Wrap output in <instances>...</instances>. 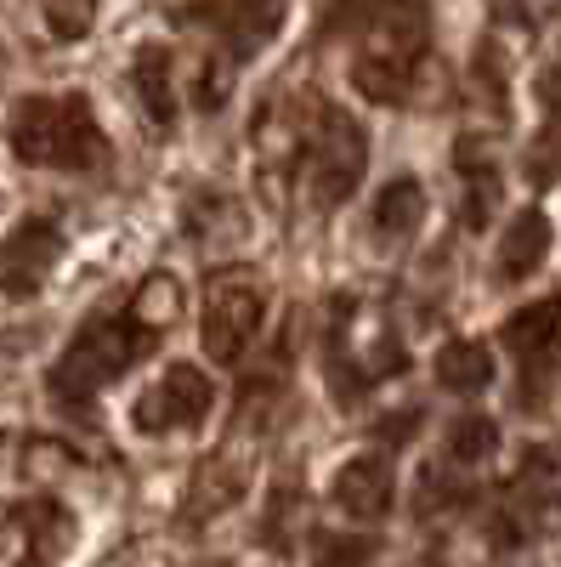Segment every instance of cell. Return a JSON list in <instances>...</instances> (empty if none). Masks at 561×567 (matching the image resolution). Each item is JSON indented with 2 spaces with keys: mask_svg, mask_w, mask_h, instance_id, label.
Segmentation results:
<instances>
[{
  "mask_svg": "<svg viewBox=\"0 0 561 567\" xmlns=\"http://www.w3.org/2000/svg\"><path fill=\"white\" fill-rule=\"evenodd\" d=\"M159 341H165V329L136 312V301L91 312L74 329V341L63 347V358L52 363V398L69 403V409H85L103 386H114L131 363L159 352Z\"/></svg>",
  "mask_w": 561,
  "mask_h": 567,
  "instance_id": "cell-1",
  "label": "cell"
},
{
  "mask_svg": "<svg viewBox=\"0 0 561 567\" xmlns=\"http://www.w3.org/2000/svg\"><path fill=\"white\" fill-rule=\"evenodd\" d=\"M7 142L12 154L34 171H103L108 165V136L91 114V103L80 91H58V97H23L7 120Z\"/></svg>",
  "mask_w": 561,
  "mask_h": 567,
  "instance_id": "cell-2",
  "label": "cell"
},
{
  "mask_svg": "<svg viewBox=\"0 0 561 567\" xmlns=\"http://www.w3.org/2000/svg\"><path fill=\"white\" fill-rule=\"evenodd\" d=\"M368 171V136L363 125L335 109V103H307V154H301V176H307V199L312 210H335L357 194V182Z\"/></svg>",
  "mask_w": 561,
  "mask_h": 567,
  "instance_id": "cell-3",
  "label": "cell"
},
{
  "mask_svg": "<svg viewBox=\"0 0 561 567\" xmlns=\"http://www.w3.org/2000/svg\"><path fill=\"white\" fill-rule=\"evenodd\" d=\"M176 23L205 34L227 63H250L284 29V0H194L176 12Z\"/></svg>",
  "mask_w": 561,
  "mask_h": 567,
  "instance_id": "cell-4",
  "label": "cell"
},
{
  "mask_svg": "<svg viewBox=\"0 0 561 567\" xmlns=\"http://www.w3.org/2000/svg\"><path fill=\"white\" fill-rule=\"evenodd\" d=\"M261 323H267V290L250 272H216L205 284V323H199V336H205V352L216 363H239L256 347Z\"/></svg>",
  "mask_w": 561,
  "mask_h": 567,
  "instance_id": "cell-5",
  "label": "cell"
},
{
  "mask_svg": "<svg viewBox=\"0 0 561 567\" xmlns=\"http://www.w3.org/2000/svg\"><path fill=\"white\" fill-rule=\"evenodd\" d=\"M318 34H374V45H432V12L426 0H318Z\"/></svg>",
  "mask_w": 561,
  "mask_h": 567,
  "instance_id": "cell-6",
  "label": "cell"
},
{
  "mask_svg": "<svg viewBox=\"0 0 561 567\" xmlns=\"http://www.w3.org/2000/svg\"><path fill=\"white\" fill-rule=\"evenodd\" d=\"M216 409V381L194 363H170L159 381L131 403V425L143 437H170V432H194L205 414Z\"/></svg>",
  "mask_w": 561,
  "mask_h": 567,
  "instance_id": "cell-7",
  "label": "cell"
},
{
  "mask_svg": "<svg viewBox=\"0 0 561 567\" xmlns=\"http://www.w3.org/2000/svg\"><path fill=\"white\" fill-rule=\"evenodd\" d=\"M74 539V516L58 499H18L0 516V567H52Z\"/></svg>",
  "mask_w": 561,
  "mask_h": 567,
  "instance_id": "cell-8",
  "label": "cell"
},
{
  "mask_svg": "<svg viewBox=\"0 0 561 567\" xmlns=\"http://www.w3.org/2000/svg\"><path fill=\"white\" fill-rule=\"evenodd\" d=\"M63 261V233L52 216H23L7 239H0V296L34 301L45 290L52 267Z\"/></svg>",
  "mask_w": 561,
  "mask_h": 567,
  "instance_id": "cell-9",
  "label": "cell"
},
{
  "mask_svg": "<svg viewBox=\"0 0 561 567\" xmlns=\"http://www.w3.org/2000/svg\"><path fill=\"white\" fill-rule=\"evenodd\" d=\"M330 505L357 523H381L397 505V465L386 454H352L330 483Z\"/></svg>",
  "mask_w": 561,
  "mask_h": 567,
  "instance_id": "cell-10",
  "label": "cell"
},
{
  "mask_svg": "<svg viewBox=\"0 0 561 567\" xmlns=\"http://www.w3.org/2000/svg\"><path fill=\"white\" fill-rule=\"evenodd\" d=\"M419 63H426V45H363V58L352 63V85H357V97L368 103H408L414 97V85H419Z\"/></svg>",
  "mask_w": 561,
  "mask_h": 567,
  "instance_id": "cell-11",
  "label": "cell"
},
{
  "mask_svg": "<svg viewBox=\"0 0 561 567\" xmlns=\"http://www.w3.org/2000/svg\"><path fill=\"white\" fill-rule=\"evenodd\" d=\"M550 245H555V227H550V216H544L539 205L517 210V216L505 221L499 245H494V284H528V278L544 267Z\"/></svg>",
  "mask_w": 561,
  "mask_h": 567,
  "instance_id": "cell-12",
  "label": "cell"
},
{
  "mask_svg": "<svg viewBox=\"0 0 561 567\" xmlns=\"http://www.w3.org/2000/svg\"><path fill=\"white\" fill-rule=\"evenodd\" d=\"M131 91H136V109L148 114V125L170 131L181 103H176V58L165 52L159 40L148 45H136V58H131Z\"/></svg>",
  "mask_w": 561,
  "mask_h": 567,
  "instance_id": "cell-13",
  "label": "cell"
},
{
  "mask_svg": "<svg viewBox=\"0 0 561 567\" xmlns=\"http://www.w3.org/2000/svg\"><path fill=\"white\" fill-rule=\"evenodd\" d=\"M419 221H426V182H419V176H392L386 187H374L368 227H374V239H381V245L414 239Z\"/></svg>",
  "mask_w": 561,
  "mask_h": 567,
  "instance_id": "cell-14",
  "label": "cell"
},
{
  "mask_svg": "<svg viewBox=\"0 0 561 567\" xmlns=\"http://www.w3.org/2000/svg\"><path fill=\"white\" fill-rule=\"evenodd\" d=\"M432 381L448 392V398H482L494 381H499V369H494V352L471 336H459V341H443L437 358H432Z\"/></svg>",
  "mask_w": 561,
  "mask_h": 567,
  "instance_id": "cell-15",
  "label": "cell"
},
{
  "mask_svg": "<svg viewBox=\"0 0 561 567\" xmlns=\"http://www.w3.org/2000/svg\"><path fill=\"white\" fill-rule=\"evenodd\" d=\"M245 483H250V465L245 460H232V454L199 460L194 488H187V523H210V516H221L232 499L245 494Z\"/></svg>",
  "mask_w": 561,
  "mask_h": 567,
  "instance_id": "cell-16",
  "label": "cell"
},
{
  "mask_svg": "<svg viewBox=\"0 0 561 567\" xmlns=\"http://www.w3.org/2000/svg\"><path fill=\"white\" fill-rule=\"evenodd\" d=\"M505 347L517 352V358H544L550 347H561V296H544L522 312H510L505 318Z\"/></svg>",
  "mask_w": 561,
  "mask_h": 567,
  "instance_id": "cell-17",
  "label": "cell"
},
{
  "mask_svg": "<svg viewBox=\"0 0 561 567\" xmlns=\"http://www.w3.org/2000/svg\"><path fill=\"white\" fill-rule=\"evenodd\" d=\"M443 449H448V465H488L499 454V420L494 414H454L448 432H443Z\"/></svg>",
  "mask_w": 561,
  "mask_h": 567,
  "instance_id": "cell-18",
  "label": "cell"
},
{
  "mask_svg": "<svg viewBox=\"0 0 561 567\" xmlns=\"http://www.w3.org/2000/svg\"><path fill=\"white\" fill-rule=\"evenodd\" d=\"M181 227L194 233L199 245H232V239H245V210L227 194H199L181 210Z\"/></svg>",
  "mask_w": 561,
  "mask_h": 567,
  "instance_id": "cell-19",
  "label": "cell"
},
{
  "mask_svg": "<svg viewBox=\"0 0 561 567\" xmlns=\"http://www.w3.org/2000/svg\"><path fill=\"white\" fill-rule=\"evenodd\" d=\"M374 545L368 534H346V528H323L312 534V567H374Z\"/></svg>",
  "mask_w": 561,
  "mask_h": 567,
  "instance_id": "cell-20",
  "label": "cell"
},
{
  "mask_svg": "<svg viewBox=\"0 0 561 567\" xmlns=\"http://www.w3.org/2000/svg\"><path fill=\"white\" fill-rule=\"evenodd\" d=\"M471 499H477V494L465 488V483L454 477L448 465H432L426 477H419V494H414V505L426 511V516H448V511H465Z\"/></svg>",
  "mask_w": 561,
  "mask_h": 567,
  "instance_id": "cell-21",
  "label": "cell"
},
{
  "mask_svg": "<svg viewBox=\"0 0 561 567\" xmlns=\"http://www.w3.org/2000/svg\"><path fill=\"white\" fill-rule=\"evenodd\" d=\"M232 69H239V63H227L221 52H210V58L194 69V85H187V97H194L199 114H216V109L232 97Z\"/></svg>",
  "mask_w": 561,
  "mask_h": 567,
  "instance_id": "cell-22",
  "label": "cell"
},
{
  "mask_svg": "<svg viewBox=\"0 0 561 567\" xmlns=\"http://www.w3.org/2000/svg\"><path fill=\"white\" fill-rule=\"evenodd\" d=\"M40 18L58 40H85L97 23V0H40Z\"/></svg>",
  "mask_w": 561,
  "mask_h": 567,
  "instance_id": "cell-23",
  "label": "cell"
},
{
  "mask_svg": "<svg viewBox=\"0 0 561 567\" xmlns=\"http://www.w3.org/2000/svg\"><path fill=\"white\" fill-rule=\"evenodd\" d=\"M295 511H301V494H295V483L272 488V499H267V516H261V539L272 545V534H278V550H284V545H290V528H295Z\"/></svg>",
  "mask_w": 561,
  "mask_h": 567,
  "instance_id": "cell-24",
  "label": "cell"
},
{
  "mask_svg": "<svg viewBox=\"0 0 561 567\" xmlns=\"http://www.w3.org/2000/svg\"><path fill=\"white\" fill-rule=\"evenodd\" d=\"M419 425H426V409H386L381 420H374V437H381L386 449H403L419 437Z\"/></svg>",
  "mask_w": 561,
  "mask_h": 567,
  "instance_id": "cell-25",
  "label": "cell"
},
{
  "mask_svg": "<svg viewBox=\"0 0 561 567\" xmlns=\"http://www.w3.org/2000/svg\"><path fill=\"white\" fill-rule=\"evenodd\" d=\"M539 109H544L550 125H561V63L539 74Z\"/></svg>",
  "mask_w": 561,
  "mask_h": 567,
  "instance_id": "cell-26",
  "label": "cell"
},
{
  "mask_svg": "<svg viewBox=\"0 0 561 567\" xmlns=\"http://www.w3.org/2000/svg\"><path fill=\"white\" fill-rule=\"evenodd\" d=\"M555 7H561V0H510V12H517L522 23H544Z\"/></svg>",
  "mask_w": 561,
  "mask_h": 567,
  "instance_id": "cell-27",
  "label": "cell"
},
{
  "mask_svg": "<svg viewBox=\"0 0 561 567\" xmlns=\"http://www.w3.org/2000/svg\"><path fill=\"white\" fill-rule=\"evenodd\" d=\"M199 567H232V561H199Z\"/></svg>",
  "mask_w": 561,
  "mask_h": 567,
  "instance_id": "cell-28",
  "label": "cell"
}]
</instances>
